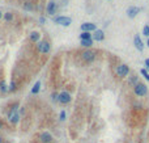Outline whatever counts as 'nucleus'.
Returning <instances> with one entry per match:
<instances>
[{"mask_svg":"<svg viewBox=\"0 0 149 143\" xmlns=\"http://www.w3.org/2000/svg\"><path fill=\"white\" fill-rule=\"evenodd\" d=\"M8 121L12 123V125H16V123H18V121H20V114H18V105H17V104H14V105L11 108V110H9V113H8Z\"/></svg>","mask_w":149,"mask_h":143,"instance_id":"obj_1","label":"nucleus"},{"mask_svg":"<svg viewBox=\"0 0 149 143\" xmlns=\"http://www.w3.org/2000/svg\"><path fill=\"white\" fill-rule=\"evenodd\" d=\"M133 92H135V94L136 96H139V97H144V96L148 93V88H146L145 84L139 83V84H136V86L133 87Z\"/></svg>","mask_w":149,"mask_h":143,"instance_id":"obj_2","label":"nucleus"},{"mask_svg":"<svg viewBox=\"0 0 149 143\" xmlns=\"http://www.w3.org/2000/svg\"><path fill=\"white\" fill-rule=\"evenodd\" d=\"M37 49L39 50V53H42V54H47V53H50L51 46L47 41H39L38 45H37Z\"/></svg>","mask_w":149,"mask_h":143,"instance_id":"obj_3","label":"nucleus"},{"mask_svg":"<svg viewBox=\"0 0 149 143\" xmlns=\"http://www.w3.org/2000/svg\"><path fill=\"white\" fill-rule=\"evenodd\" d=\"M128 74H129V67L127 66V64H119V66L116 67V75H118L119 77H124Z\"/></svg>","mask_w":149,"mask_h":143,"instance_id":"obj_4","label":"nucleus"},{"mask_svg":"<svg viewBox=\"0 0 149 143\" xmlns=\"http://www.w3.org/2000/svg\"><path fill=\"white\" fill-rule=\"evenodd\" d=\"M54 23H56V24L63 25V26H69L71 23H72V20H71L69 17H67V16H59V17L54 18Z\"/></svg>","mask_w":149,"mask_h":143,"instance_id":"obj_5","label":"nucleus"},{"mask_svg":"<svg viewBox=\"0 0 149 143\" xmlns=\"http://www.w3.org/2000/svg\"><path fill=\"white\" fill-rule=\"evenodd\" d=\"M81 58L85 62H92V60L96 59V51H92V50H86L81 54Z\"/></svg>","mask_w":149,"mask_h":143,"instance_id":"obj_6","label":"nucleus"},{"mask_svg":"<svg viewBox=\"0 0 149 143\" xmlns=\"http://www.w3.org/2000/svg\"><path fill=\"white\" fill-rule=\"evenodd\" d=\"M71 100H72V97H71V94L68 93V92H60L59 93L58 101H59L60 104H68V103H71Z\"/></svg>","mask_w":149,"mask_h":143,"instance_id":"obj_7","label":"nucleus"},{"mask_svg":"<svg viewBox=\"0 0 149 143\" xmlns=\"http://www.w3.org/2000/svg\"><path fill=\"white\" fill-rule=\"evenodd\" d=\"M39 140L42 143H51L52 142V135H51L48 131H45L39 135Z\"/></svg>","mask_w":149,"mask_h":143,"instance_id":"obj_8","label":"nucleus"},{"mask_svg":"<svg viewBox=\"0 0 149 143\" xmlns=\"http://www.w3.org/2000/svg\"><path fill=\"white\" fill-rule=\"evenodd\" d=\"M81 30L82 31H96V24H92V23H84L81 25Z\"/></svg>","mask_w":149,"mask_h":143,"instance_id":"obj_9","label":"nucleus"},{"mask_svg":"<svg viewBox=\"0 0 149 143\" xmlns=\"http://www.w3.org/2000/svg\"><path fill=\"white\" fill-rule=\"evenodd\" d=\"M139 12H140V8H139V7H129V8L127 9V14H128V17H131V18L136 17Z\"/></svg>","mask_w":149,"mask_h":143,"instance_id":"obj_10","label":"nucleus"},{"mask_svg":"<svg viewBox=\"0 0 149 143\" xmlns=\"http://www.w3.org/2000/svg\"><path fill=\"white\" fill-rule=\"evenodd\" d=\"M133 43H135L136 49H137L139 51H143L144 50V43H143V41H141V38L139 37V36H135V38H133Z\"/></svg>","mask_w":149,"mask_h":143,"instance_id":"obj_11","label":"nucleus"},{"mask_svg":"<svg viewBox=\"0 0 149 143\" xmlns=\"http://www.w3.org/2000/svg\"><path fill=\"white\" fill-rule=\"evenodd\" d=\"M55 11H56V4H55V1L51 0L50 3L47 4V13L48 14H54L55 13Z\"/></svg>","mask_w":149,"mask_h":143,"instance_id":"obj_12","label":"nucleus"},{"mask_svg":"<svg viewBox=\"0 0 149 143\" xmlns=\"http://www.w3.org/2000/svg\"><path fill=\"white\" fill-rule=\"evenodd\" d=\"M93 38H94L96 41H103V38H105L103 31L102 30H96L94 31V34H93Z\"/></svg>","mask_w":149,"mask_h":143,"instance_id":"obj_13","label":"nucleus"},{"mask_svg":"<svg viewBox=\"0 0 149 143\" xmlns=\"http://www.w3.org/2000/svg\"><path fill=\"white\" fill-rule=\"evenodd\" d=\"M29 37H30V40L33 41V42H39L41 34H39V33H38V31H31Z\"/></svg>","mask_w":149,"mask_h":143,"instance_id":"obj_14","label":"nucleus"},{"mask_svg":"<svg viewBox=\"0 0 149 143\" xmlns=\"http://www.w3.org/2000/svg\"><path fill=\"white\" fill-rule=\"evenodd\" d=\"M80 40L84 41V40H92V36H90L89 31H82L81 34H80Z\"/></svg>","mask_w":149,"mask_h":143,"instance_id":"obj_15","label":"nucleus"},{"mask_svg":"<svg viewBox=\"0 0 149 143\" xmlns=\"http://www.w3.org/2000/svg\"><path fill=\"white\" fill-rule=\"evenodd\" d=\"M39 89H41V83H39V81H37V83L34 84L33 89H31V93H33V94H37L38 92H39Z\"/></svg>","mask_w":149,"mask_h":143,"instance_id":"obj_16","label":"nucleus"},{"mask_svg":"<svg viewBox=\"0 0 149 143\" xmlns=\"http://www.w3.org/2000/svg\"><path fill=\"white\" fill-rule=\"evenodd\" d=\"M128 83L131 84V86H133V87H135L136 84H139V81H137V76H135V75H133V76H131V77H129V80H128Z\"/></svg>","mask_w":149,"mask_h":143,"instance_id":"obj_17","label":"nucleus"},{"mask_svg":"<svg viewBox=\"0 0 149 143\" xmlns=\"http://www.w3.org/2000/svg\"><path fill=\"white\" fill-rule=\"evenodd\" d=\"M81 45L85 46V47H89V46L93 45V40H84V41H81Z\"/></svg>","mask_w":149,"mask_h":143,"instance_id":"obj_18","label":"nucleus"},{"mask_svg":"<svg viewBox=\"0 0 149 143\" xmlns=\"http://www.w3.org/2000/svg\"><path fill=\"white\" fill-rule=\"evenodd\" d=\"M141 75H143V76L144 77H145V80H148L149 81V74H148V71H146V70L145 68H141Z\"/></svg>","mask_w":149,"mask_h":143,"instance_id":"obj_19","label":"nucleus"},{"mask_svg":"<svg viewBox=\"0 0 149 143\" xmlns=\"http://www.w3.org/2000/svg\"><path fill=\"white\" fill-rule=\"evenodd\" d=\"M143 34L146 36V37L149 38V25H145V26L143 28Z\"/></svg>","mask_w":149,"mask_h":143,"instance_id":"obj_20","label":"nucleus"},{"mask_svg":"<svg viewBox=\"0 0 149 143\" xmlns=\"http://www.w3.org/2000/svg\"><path fill=\"white\" fill-rule=\"evenodd\" d=\"M0 91H1V92H7V91H8V88L5 87V83H4V81L0 83Z\"/></svg>","mask_w":149,"mask_h":143,"instance_id":"obj_21","label":"nucleus"},{"mask_svg":"<svg viewBox=\"0 0 149 143\" xmlns=\"http://www.w3.org/2000/svg\"><path fill=\"white\" fill-rule=\"evenodd\" d=\"M4 18H5L7 21H11L12 18H13V16H12V13H5L4 14Z\"/></svg>","mask_w":149,"mask_h":143,"instance_id":"obj_22","label":"nucleus"},{"mask_svg":"<svg viewBox=\"0 0 149 143\" xmlns=\"http://www.w3.org/2000/svg\"><path fill=\"white\" fill-rule=\"evenodd\" d=\"M59 117H60V121H64L65 120V112H64V110H62V112H60Z\"/></svg>","mask_w":149,"mask_h":143,"instance_id":"obj_23","label":"nucleus"},{"mask_svg":"<svg viewBox=\"0 0 149 143\" xmlns=\"http://www.w3.org/2000/svg\"><path fill=\"white\" fill-rule=\"evenodd\" d=\"M14 88H16V87H14V83H11V87H9V89H11V91H13Z\"/></svg>","mask_w":149,"mask_h":143,"instance_id":"obj_24","label":"nucleus"},{"mask_svg":"<svg viewBox=\"0 0 149 143\" xmlns=\"http://www.w3.org/2000/svg\"><path fill=\"white\" fill-rule=\"evenodd\" d=\"M145 66L148 67V70H149V58H148V59H145Z\"/></svg>","mask_w":149,"mask_h":143,"instance_id":"obj_25","label":"nucleus"},{"mask_svg":"<svg viewBox=\"0 0 149 143\" xmlns=\"http://www.w3.org/2000/svg\"><path fill=\"white\" fill-rule=\"evenodd\" d=\"M146 45H148V46H149V38H148V41H146Z\"/></svg>","mask_w":149,"mask_h":143,"instance_id":"obj_26","label":"nucleus"},{"mask_svg":"<svg viewBox=\"0 0 149 143\" xmlns=\"http://www.w3.org/2000/svg\"><path fill=\"white\" fill-rule=\"evenodd\" d=\"M1 125H3V122H1V121H0V127H1Z\"/></svg>","mask_w":149,"mask_h":143,"instance_id":"obj_27","label":"nucleus"},{"mask_svg":"<svg viewBox=\"0 0 149 143\" xmlns=\"http://www.w3.org/2000/svg\"><path fill=\"white\" fill-rule=\"evenodd\" d=\"M0 18H1V12H0Z\"/></svg>","mask_w":149,"mask_h":143,"instance_id":"obj_28","label":"nucleus"},{"mask_svg":"<svg viewBox=\"0 0 149 143\" xmlns=\"http://www.w3.org/2000/svg\"><path fill=\"white\" fill-rule=\"evenodd\" d=\"M0 143H1V137H0Z\"/></svg>","mask_w":149,"mask_h":143,"instance_id":"obj_29","label":"nucleus"}]
</instances>
